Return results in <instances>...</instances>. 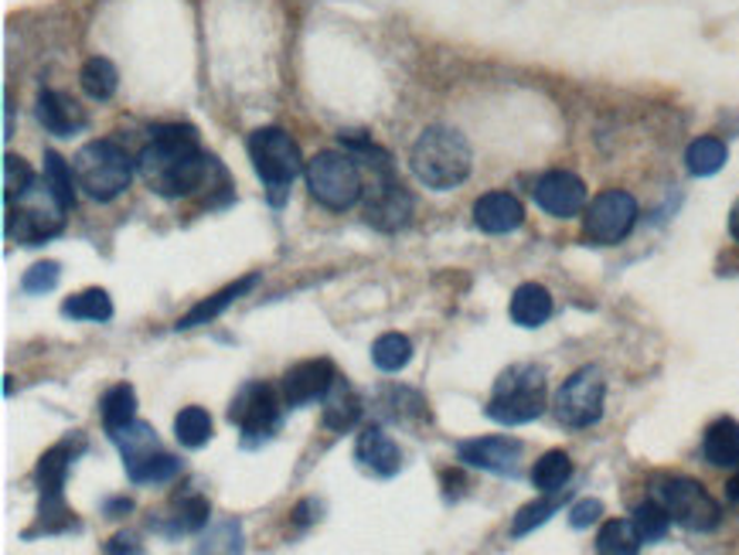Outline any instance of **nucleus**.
<instances>
[{"label": "nucleus", "mask_w": 739, "mask_h": 555, "mask_svg": "<svg viewBox=\"0 0 739 555\" xmlns=\"http://www.w3.org/2000/svg\"><path fill=\"white\" fill-rule=\"evenodd\" d=\"M144 181L164 198H184L208 188V177L218 174V161L202 154L195 126L157 123L151 130V144L136 157Z\"/></svg>", "instance_id": "1"}, {"label": "nucleus", "mask_w": 739, "mask_h": 555, "mask_svg": "<svg viewBox=\"0 0 739 555\" xmlns=\"http://www.w3.org/2000/svg\"><path fill=\"white\" fill-rule=\"evenodd\" d=\"M409 167L427 188L450 192L471 177L474 154L471 144L464 141V133H456L450 126H427L409 151Z\"/></svg>", "instance_id": "2"}, {"label": "nucleus", "mask_w": 739, "mask_h": 555, "mask_svg": "<svg viewBox=\"0 0 739 555\" xmlns=\"http://www.w3.org/2000/svg\"><path fill=\"white\" fill-rule=\"evenodd\" d=\"M249 161L263 177L273 205H284L290 184L307 171L297 141L280 126H263L249 136Z\"/></svg>", "instance_id": "3"}, {"label": "nucleus", "mask_w": 739, "mask_h": 555, "mask_svg": "<svg viewBox=\"0 0 739 555\" xmlns=\"http://www.w3.org/2000/svg\"><path fill=\"white\" fill-rule=\"evenodd\" d=\"M501 426H522L545 412V372L535 364H512L494 382V395L484 409Z\"/></svg>", "instance_id": "4"}, {"label": "nucleus", "mask_w": 739, "mask_h": 555, "mask_svg": "<svg viewBox=\"0 0 739 555\" xmlns=\"http://www.w3.org/2000/svg\"><path fill=\"white\" fill-rule=\"evenodd\" d=\"M307 188L328 212H348L365 195V171L348 151H320L307 161Z\"/></svg>", "instance_id": "5"}, {"label": "nucleus", "mask_w": 739, "mask_h": 555, "mask_svg": "<svg viewBox=\"0 0 739 555\" xmlns=\"http://www.w3.org/2000/svg\"><path fill=\"white\" fill-rule=\"evenodd\" d=\"M130 177L133 161L116 141H92L75 154V181L89 198L113 202L130 188Z\"/></svg>", "instance_id": "6"}, {"label": "nucleus", "mask_w": 739, "mask_h": 555, "mask_svg": "<svg viewBox=\"0 0 739 555\" xmlns=\"http://www.w3.org/2000/svg\"><path fill=\"white\" fill-rule=\"evenodd\" d=\"M651 497L665 507L671 522L688 532H716L722 522V507L716 497L691 477H661L655 481Z\"/></svg>", "instance_id": "7"}, {"label": "nucleus", "mask_w": 739, "mask_h": 555, "mask_svg": "<svg viewBox=\"0 0 739 555\" xmlns=\"http://www.w3.org/2000/svg\"><path fill=\"white\" fill-rule=\"evenodd\" d=\"M604 395H607L604 372L593 364L579 368V372L569 376L563 382V389L556 392V420L569 430L593 426L599 415H604Z\"/></svg>", "instance_id": "8"}, {"label": "nucleus", "mask_w": 739, "mask_h": 555, "mask_svg": "<svg viewBox=\"0 0 739 555\" xmlns=\"http://www.w3.org/2000/svg\"><path fill=\"white\" fill-rule=\"evenodd\" d=\"M365 222L382 228V233H396L412 215V195L402 188V181L396 177L392 164L365 171Z\"/></svg>", "instance_id": "9"}, {"label": "nucleus", "mask_w": 739, "mask_h": 555, "mask_svg": "<svg viewBox=\"0 0 739 555\" xmlns=\"http://www.w3.org/2000/svg\"><path fill=\"white\" fill-rule=\"evenodd\" d=\"M287 402H280V395H276V389L263 386V382H246L233 405H228V423L239 426L246 443H263L269 440L276 430H280V409Z\"/></svg>", "instance_id": "10"}, {"label": "nucleus", "mask_w": 739, "mask_h": 555, "mask_svg": "<svg viewBox=\"0 0 739 555\" xmlns=\"http://www.w3.org/2000/svg\"><path fill=\"white\" fill-rule=\"evenodd\" d=\"M634 222H637L634 195H627L620 188H610V192H599L589 202V208L583 215V233L596 246H617L630 236Z\"/></svg>", "instance_id": "11"}, {"label": "nucleus", "mask_w": 739, "mask_h": 555, "mask_svg": "<svg viewBox=\"0 0 739 555\" xmlns=\"http://www.w3.org/2000/svg\"><path fill=\"white\" fill-rule=\"evenodd\" d=\"M522 440L512 436H481V440H464L456 446V456L464 460L468 467L501 474V477H519L522 467Z\"/></svg>", "instance_id": "12"}, {"label": "nucleus", "mask_w": 739, "mask_h": 555, "mask_svg": "<svg viewBox=\"0 0 739 555\" xmlns=\"http://www.w3.org/2000/svg\"><path fill=\"white\" fill-rule=\"evenodd\" d=\"M338 379V368L331 358H310V361H297L294 368H287V376L280 382V395L290 409H304L317 399H325L328 389Z\"/></svg>", "instance_id": "13"}, {"label": "nucleus", "mask_w": 739, "mask_h": 555, "mask_svg": "<svg viewBox=\"0 0 739 555\" xmlns=\"http://www.w3.org/2000/svg\"><path fill=\"white\" fill-rule=\"evenodd\" d=\"M535 205L556 218H573L586 208V184L573 171H548L535 181Z\"/></svg>", "instance_id": "14"}, {"label": "nucleus", "mask_w": 739, "mask_h": 555, "mask_svg": "<svg viewBox=\"0 0 739 555\" xmlns=\"http://www.w3.org/2000/svg\"><path fill=\"white\" fill-rule=\"evenodd\" d=\"M355 460L376 477H392L402 467V450L382 426H365L355 443Z\"/></svg>", "instance_id": "15"}, {"label": "nucleus", "mask_w": 739, "mask_h": 555, "mask_svg": "<svg viewBox=\"0 0 739 555\" xmlns=\"http://www.w3.org/2000/svg\"><path fill=\"white\" fill-rule=\"evenodd\" d=\"M62 222H65L62 212L44 215L41 208H24V205L14 208V205H8L4 228H8V239H14L21 246H41V243H49L52 236L62 233Z\"/></svg>", "instance_id": "16"}, {"label": "nucleus", "mask_w": 739, "mask_h": 555, "mask_svg": "<svg viewBox=\"0 0 739 555\" xmlns=\"http://www.w3.org/2000/svg\"><path fill=\"white\" fill-rule=\"evenodd\" d=\"M474 222L481 233H491V236H504V233H515V228L525 222V208L515 195L507 192H487L478 198L474 205Z\"/></svg>", "instance_id": "17"}, {"label": "nucleus", "mask_w": 739, "mask_h": 555, "mask_svg": "<svg viewBox=\"0 0 739 555\" xmlns=\"http://www.w3.org/2000/svg\"><path fill=\"white\" fill-rule=\"evenodd\" d=\"M82 450H85V440L82 436H69V440L55 443L49 453L38 460L34 477H38V487H41V497H62L69 467H72L75 453H82Z\"/></svg>", "instance_id": "18"}, {"label": "nucleus", "mask_w": 739, "mask_h": 555, "mask_svg": "<svg viewBox=\"0 0 739 555\" xmlns=\"http://www.w3.org/2000/svg\"><path fill=\"white\" fill-rule=\"evenodd\" d=\"M256 284H259V273H249V276H243V280H236V284H228L225 290H218L215 297H208V300H202L195 310H188L184 314L174 328L177 331H192V328H202V323H212L225 307H233L236 300H243L246 294H253L256 290Z\"/></svg>", "instance_id": "19"}, {"label": "nucleus", "mask_w": 739, "mask_h": 555, "mask_svg": "<svg viewBox=\"0 0 739 555\" xmlns=\"http://www.w3.org/2000/svg\"><path fill=\"white\" fill-rule=\"evenodd\" d=\"M34 113H38V123L49 133H55V136H72L75 130L85 126V113L72 100H65L62 92H55V89L41 92Z\"/></svg>", "instance_id": "20"}, {"label": "nucleus", "mask_w": 739, "mask_h": 555, "mask_svg": "<svg viewBox=\"0 0 739 555\" xmlns=\"http://www.w3.org/2000/svg\"><path fill=\"white\" fill-rule=\"evenodd\" d=\"M320 402H325V426L335 433H348L361 420V399L341 376L335 379V386Z\"/></svg>", "instance_id": "21"}, {"label": "nucleus", "mask_w": 739, "mask_h": 555, "mask_svg": "<svg viewBox=\"0 0 739 555\" xmlns=\"http://www.w3.org/2000/svg\"><path fill=\"white\" fill-rule=\"evenodd\" d=\"M507 314H512L519 328H542V323L552 317V294L542 284H522L512 297Z\"/></svg>", "instance_id": "22"}, {"label": "nucleus", "mask_w": 739, "mask_h": 555, "mask_svg": "<svg viewBox=\"0 0 739 555\" xmlns=\"http://www.w3.org/2000/svg\"><path fill=\"white\" fill-rule=\"evenodd\" d=\"M702 453L712 467H739V423L736 420H716L706 430Z\"/></svg>", "instance_id": "23"}, {"label": "nucleus", "mask_w": 739, "mask_h": 555, "mask_svg": "<svg viewBox=\"0 0 739 555\" xmlns=\"http://www.w3.org/2000/svg\"><path fill=\"white\" fill-rule=\"evenodd\" d=\"M123 467H126V477L133 484H167L181 474V460L164 453V450H151L144 456L130 460V464H123Z\"/></svg>", "instance_id": "24"}, {"label": "nucleus", "mask_w": 739, "mask_h": 555, "mask_svg": "<svg viewBox=\"0 0 739 555\" xmlns=\"http://www.w3.org/2000/svg\"><path fill=\"white\" fill-rule=\"evenodd\" d=\"M41 184H44V195H49L62 212H72L75 205V188H72V167L55 154L49 151L44 154V167H41Z\"/></svg>", "instance_id": "25"}, {"label": "nucleus", "mask_w": 739, "mask_h": 555, "mask_svg": "<svg viewBox=\"0 0 739 555\" xmlns=\"http://www.w3.org/2000/svg\"><path fill=\"white\" fill-rule=\"evenodd\" d=\"M569 477H573V460L563 450H548L545 456L535 460V467H532V484L542 494H560L569 484Z\"/></svg>", "instance_id": "26"}, {"label": "nucleus", "mask_w": 739, "mask_h": 555, "mask_svg": "<svg viewBox=\"0 0 739 555\" xmlns=\"http://www.w3.org/2000/svg\"><path fill=\"white\" fill-rule=\"evenodd\" d=\"M174 436H177L181 446H188V450L205 446V443L212 440V415H208V409H202V405H184V409L174 415Z\"/></svg>", "instance_id": "27"}, {"label": "nucleus", "mask_w": 739, "mask_h": 555, "mask_svg": "<svg viewBox=\"0 0 739 555\" xmlns=\"http://www.w3.org/2000/svg\"><path fill=\"white\" fill-rule=\"evenodd\" d=\"M79 82H82V92L89 100H113V92H116V85H120V72H116V65L110 62V59H89L85 65H82V72H79Z\"/></svg>", "instance_id": "28"}, {"label": "nucleus", "mask_w": 739, "mask_h": 555, "mask_svg": "<svg viewBox=\"0 0 739 555\" xmlns=\"http://www.w3.org/2000/svg\"><path fill=\"white\" fill-rule=\"evenodd\" d=\"M640 545H644V538H640L634 518H614L596 535V552H604V555H630Z\"/></svg>", "instance_id": "29"}, {"label": "nucleus", "mask_w": 739, "mask_h": 555, "mask_svg": "<svg viewBox=\"0 0 739 555\" xmlns=\"http://www.w3.org/2000/svg\"><path fill=\"white\" fill-rule=\"evenodd\" d=\"M722 164H726V144L719 136H699V141H691L685 151V167L696 177H709L722 171Z\"/></svg>", "instance_id": "30"}, {"label": "nucleus", "mask_w": 739, "mask_h": 555, "mask_svg": "<svg viewBox=\"0 0 739 555\" xmlns=\"http://www.w3.org/2000/svg\"><path fill=\"white\" fill-rule=\"evenodd\" d=\"M133 420H136V392L126 382H120L103 395V426L113 436L116 430H123Z\"/></svg>", "instance_id": "31"}, {"label": "nucleus", "mask_w": 739, "mask_h": 555, "mask_svg": "<svg viewBox=\"0 0 739 555\" xmlns=\"http://www.w3.org/2000/svg\"><path fill=\"white\" fill-rule=\"evenodd\" d=\"M62 314L72 320H92V323H106L113 317V300L106 290H82L75 297H69L62 304Z\"/></svg>", "instance_id": "32"}, {"label": "nucleus", "mask_w": 739, "mask_h": 555, "mask_svg": "<svg viewBox=\"0 0 739 555\" xmlns=\"http://www.w3.org/2000/svg\"><path fill=\"white\" fill-rule=\"evenodd\" d=\"M113 443H116L120 453H123V464H130V460L144 456V453H151V450H161L154 426H147V423H141V420H133V423H126L123 430H116V433H113Z\"/></svg>", "instance_id": "33"}, {"label": "nucleus", "mask_w": 739, "mask_h": 555, "mask_svg": "<svg viewBox=\"0 0 739 555\" xmlns=\"http://www.w3.org/2000/svg\"><path fill=\"white\" fill-rule=\"evenodd\" d=\"M372 361L379 372H402V368L412 361V341L406 335H382L372 345Z\"/></svg>", "instance_id": "34"}, {"label": "nucleus", "mask_w": 739, "mask_h": 555, "mask_svg": "<svg viewBox=\"0 0 739 555\" xmlns=\"http://www.w3.org/2000/svg\"><path fill=\"white\" fill-rule=\"evenodd\" d=\"M34 184H38V181H34L31 167H28L18 154H8V157H4V202L14 205V202L28 198Z\"/></svg>", "instance_id": "35"}, {"label": "nucleus", "mask_w": 739, "mask_h": 555, "mask_svg": "<svg viewBox=\"0 0 739 555\" xmlns=\"http://www.w3.org/2000/svg\"><path fill=\"white\" fill-rule=\"evenodd\" d=\"M634 525H637V532H640L644 542H661V538L668 535L671 518H668L665 507L651 497L648 504H637V507H634Z\"/></svg>", "instance_id": "36"}, {"label": "nucleus", "mask_w": 739, "mask_h": 555, "mask_svg": "<svg viewBox=\"0 0 739 555\" xmlns=\"http://www.w3.org/2000/svg\"><path fill=\"white\" fill-rule=\"evenodd\" d=\"M560 497H545V501H535V504H528V507H522V512L515 515V525H512V535L515 538H522V535H528L532 528H538V525H545L552 515L560 512Z\"/></svg>", "instance_id": "37"}, {"label": "nucleus", "mask_w": 739, "mask_h": 555, "mask_svg": "<svg viewBox=\"0 0 739 555\" xmlns=\"http://www.w3.org/2000/svg\"><path fill=\"white\" fill-rule=\"evenodd\" d=\"M59 280H62V269H59V263H38V266H31V269L24 273L21 290H24V294H31V297H41V294L55 290V287H59Z\"/></svg>", "instance_id": "38"}, {"label": "nucleus", "mask_w": 739, "mask_h": 555, "mask_svg": "<svg viewBox=\"0 0 739 555\" xmlns=\"http://www.w3.org/2000/svg\"><path fill=\"white\" fill-rule=\"evenodd\" d=\"M208 515H212V507H208L205 497H198V494L184 497V501H181V512H177V532H198V528H205V525H208Z\"/></svg>", "instance_id": "39"}, {"label": "nucleus", "mask_w": 739, "mask_h": 555, "mask_svg": "<svg viewBox=\"0 0 739 555\" xmlns=\"http://www.w3.org/2000/svg\"><path fill=\"white\" fill-rule=\"evenodd\" d=\"M599 515H604V504H599L596 497H586V501L573 504V512H569V525H573V528H589V525H596V522H599Z\"/></svg>", "instance_id": "40"}, {"label": "nucleus", "mask_w": 739, "mask_h": 555, "mask_svg": "<svg viewBox=\"0 0 739 555\" xmlns=\"http://www.w3.org/2000/svg\"><path fill=\"white\" fill-rule=\"evenodd\" d=\"M106 552H141V545H136L133 535H116V538L106 545Z\"/></svg>", "instance_id": "41"}, {"label": "nucleus", "mask_w": 739, "mask_h": 555, "mask_svg": "<svg viewBox=\"0 0 739 555\" xmlns=\"http://www.w3.org/2000/svg\"><path fill=\"white\" fill-rule=\"evenodd\" d=\"M130 507H133V501H110V504H106V512H110V518H123V515L130 512Z\"/></svg>", "instance_id": "42"}, {"label": "nucleus", "mask_w": 739, "mask_h": 555, "mask_svg": "<svg viewBox=\"0 0 739 555\" xmlns=\"http://www.w3.org/2000/svg\"><path fill=\"white\" fill-rule=\"evenodd\" d=\"M726 497L739 507V467H736V474L729 477V484H726Z\"/></svg>", "instance_id": "43"}, {"label": "nucleus", "mask_w": 739, "mask_h": 555, "mask_svg": "<svg viewBox=\"0 0 739 555\" xmlns=\"http://www.w3.org/2000/svg\"><path fill=\"white\" fill-rule=\"evenodd\" d=\"M729 233H732V239L739 243V202H736L732 212H729Z\"/></svg>", "instance_id": "44"}]
</instances>
